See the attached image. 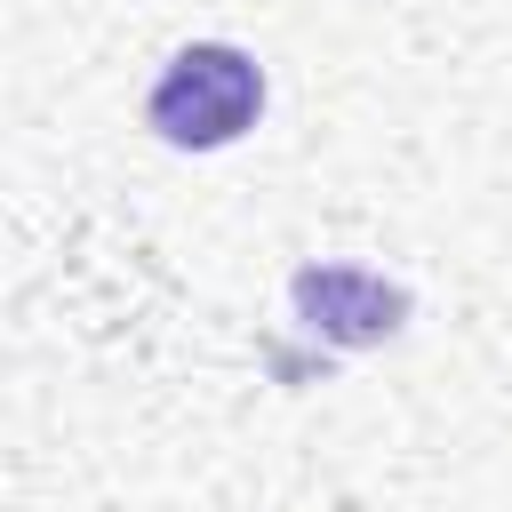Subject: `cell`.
<instances>
[{
  "mask_svg": "<svg viewBox=\"0 0 512 512\" xmlns=\"http://www.w3.org/2000/svg\"><path fill=\"white\" fill-rule=\"evenodd\" d=\"M264 120V64L240 40H192L160 64L144 96V128L168 152H224Z\"/></svg>",
  "mask_w": 512,
  "mask_h": 512,
  "instance_id": "6da1fadb",
  "label": "cell"
},
{
  "mask_svg": "<svg viewBox=\"0 0 512 512\" xmlns=\"http://www.w3.org/2000/svg\"><path fill=\"white\" fill-rule=\"evenodd\" d=\"M288 304H296V328L336 352H368L408 328V288L368 264H304L288 280Z\"/></svg>",
  "mask_w": 512,
  "mask_h": 512,
  "instance_id": "7a4b0ae2",
  "label": "cell"
}]
</instances>
